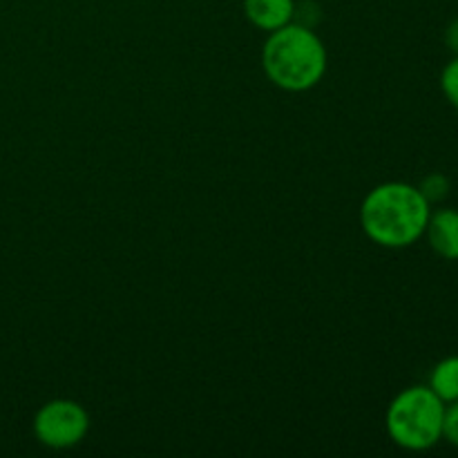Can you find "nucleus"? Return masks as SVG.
Here are the masks:
<instances>
[{"label":"nucleus","mask_w":458,"mask_h":458,"mask_svg":"<svg viewBox=\"0 0 458 458\" xmlns=\"http://www.w3.org/2000/svg\"><path fill=\"white\" fill-rule=\"evenodd\" d=\"M428 387L441 398L445 405L458 401V356H447L437 362L429 374Z\"/></svg>","instance_id":"0eeeda50"},{"label":"nucleus","mask_w":458,"mask_h":458,"mask_svg":"<svg viewBox=\"0 0 458 458\" xmlns=\"http://www.w3.org/2000/svg\"><path fill=\"white\" fill-rule=\"evenodd\" d=\"M441 89L452 107L458 110V56L452 58L441 72Z\"/></svg>","instance_id":"1a4fd4ad"},{"label":"nucleus","mask_w":458,"mask_h":458,"mask_svg":"<svg viewBox=\"0 0 458 458\" xmlns=\"http://www.w3.org/2000/svg\"><path fill=\"white\" fill-rule=\"evenodd\" d=\"M443 438L450 445L458 447V401L445 405V423H443Z\"/></svg>","instance_id":"9d476101"},{"label":"nucleus","mask_w":458,"mask_h":458,"mask_svg":"<svg viewBox=\"0 0 458 458\" xmlns=\"http://www.w3.org/2000/svg\"><path fill=\"white\" fill-rule=\"evenodd\" d=\"M419 191L423 192V197L429 201V204H438V201L447 199V195H450L452 191V182L447 174L432 173L419 183Z\"/></svg>","instance_id":"6e6552de"},{"label":"nucleus","mask_w":458,"mask_h":458,"mask_svg":"<svg viewBox=\"0 0 458 458\" xmlns=\"http://www.w3.org/2000/svg\"><path fill=\"white\" fill-rule=\"evenodd\" d=\"M244 13L258 30L276 31L295 18V0H244Z\"/></svg>","instance_id":"423d86ee"},{"label":"nucleus","mask_w":458,"mask_h":458,"mask_svg":"<svg viewBox=\"0 0 458 458\" xmlns=\"http://www.w3.org/2000/svg\"><path fill=\"white\" fill-rule=\"evenodd\" d=\"M432 204L419 186L387 182L376 186L360 206V226L371 242L385 249H407L425 235Z\"/></svg>","instance_id":"f257e3e1"},{"label":"nucleus","mask_w":458,"mask_h":458,"mask_svg":"<svg viewBox=\"0 0 458 458\" xmlns=\"http://www.w3.org/2000/svg\"><path fill=\"white\" fill-rule=\"evenodd\" d=\"M445 45L458 56V18H454V21H452L450 25H447V30H445Z\"/></svg>","instance_id":"9b49d317"},{"label":"nucleus","mask_w":458,"mask_h":458,"mask_svg":"<svg viewBox=\"0 0 458 458\" xmlns=\"http://www.w3.org/2000/svg\"><path fill=\"white\" fill-rule=\"evenodd\" d=\"M89 416L83 405L67 398L49 401L36 411L34 434L45 447L52 450H67L74 447L88 437Z\"/></svg>","instance_id":"20e7f679"},{"label":"nucleus","mask_w":458,"mask_h":458,"mask_svg":"<svg viewBox=\"0 0 458 458\" xmlns=\"http://www.w3.org/2000/svg\"><path fill=\"white\" fill-rule=\"evenodd\" d=\"M387 434L407 452H428L443 441L445 403L428 387H407L389 403Z\"/></svg>","instance_id":"7ed1b4c3"},{"label":"nucleus","mask_w":458,"mask_h":458,"mask_svg":"<svg viewBox=\"0 0 458 458\" xmlns=\"http://www.w3.org/2000/svg\"><path fill=\"white\" fill-rule=\"evenodd\" d=\"M429 246L437 255L450 262H458V210L438 208L429 215L428 228H425Z\"/></svg>","instance_id":"39448f33"},{"label":"nucleus","mask_w":458,"mask_h":458,"mask_svg":"<svg viewBox=\"0 0 458 458\" xmlns=\"http://www.w3.org/2000/svg\"><path fill=\"white\" fill-rule=\"evenodd\" d=\"M327 47L313 27L289 22L271 31L262 49V67L276 88L309 92L327 72Z\"/></svg>","instance_id":"f03ea898"}]
</instances>
